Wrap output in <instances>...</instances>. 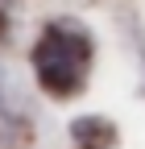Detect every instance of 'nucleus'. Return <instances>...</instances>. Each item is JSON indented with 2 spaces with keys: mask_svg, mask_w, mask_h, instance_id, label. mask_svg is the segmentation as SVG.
<instances>
[{
  "mask_svg": "<svg viewBox=\"0 0 145 149\" xmlns=\"http://www.w3.org/2000/svg\"><path fill=\"white\" fill-rule=\"evenodd\" d=\"M91 33L83 25L70 21H50L42 29V37L33 42V74H38V87L54 100H75L87 87V74H91Z\"/></svg>",
  "mask_w": 145,
  "mask_h": 149,
  "instance_id": "f257e3e1",
  "label": "nucleus"
},
{
  "mask_svg": "<svg viewBox=\"0 0 145 149\" xmlns=\"http://www.w3.org/2000/svg\"><path fill=\"white\" fill-rule=\"evenodd\" d=\"M29 120H25V108L17 100V87L8 83V74H0V141H13L17 133H25Z\"/></svg>",
  "mask_w": 145,
  "mask_h": 149,
  "instance_id": "f03ea898",
  "label": "nucleus"
}]
</instances>
